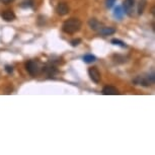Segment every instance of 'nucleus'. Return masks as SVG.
Instances as JSON below:
<instances>
[{"instance_id":"f257e3e1","label":"nucleus","mask_w":155,"mask_h":155,"mask_svg":"<svg viewBox=\"0 0 155 155\" xmlns=\"http://www.w3.org/2000/svg\"><path fill=\"white\" fill-rule=\"evenodd\" d=\"M81 25H82V23L78 18H69V19H67L66 21H64V23L62 25V29L64 33L69 34H73L80 31Z\"/></svg>"},{"instance_id":"f03ea898","label":"nucleus","mask_w":155,"mask_h":155,"mask_svg":"<svg viewBox=\"0 0 155 155\" xmlns=\"http://www.w3.org/2000/svg\"><path fill=\"white\" fill-rule=\"evenodd\" d=\"M155 82V75L154 72L152 71L151 73H148L146 75H139L133 80V83L137 85H142V86H151Z\"/></svg>"},{"instance_id":"7ed1b4c3","label":"nucleus","mask_w":155,"mask_h":155,"mask_svg":"<svg viewBox=\"0 0 155 155\" xmlns=\"http://www.w3.org/2000/svg\"><path fill=\"white\" fill-rule=\"evenodd\" d=\"M25 69L29 73V75H31V76L38 75L40 72L39 64H38V62H36V61H34V60H29L25 63Z\"/></svg>"},{"instance_id":"20e7f679","label":"nucleus","mask_w":155,"mask_h":155,"mask_svg":"<svg viewBox=\"0 0 155 155\" xmlns=\"http://www.w3.org/2000/svg\"><path fill=\"white\" fill-rule=\"evenodd\" d=\"M134 5H135V0H124L123 2V10L127 15L132 17L134 15Z\"/></svg>"},{"instance_id":"39448f33","label":"nucleus","mask_w":155,"mask_h":155,"mask_svg":"<svg viewBox=\"0 0 155 155\" xmlns=\"http://www.w3.org/2000/svg\"><path fill=\"white\" fill-rule=\"evenodd\" d=\"M88 75H89L90 79L94 83H100L101 76H100V72L98 71V69L97 67H90L88 69Z\"/></svg>"},{"instance_id":"423d86ee","label":"nucleus","mask_w":155,"mask_h":155,"mask_svg":"<svg viewBox=\"0 0 155 155\" xmlns=\"http://www.w3.org/2000/svg\"><path fill=\"white\" fill-rule=\"evenodd\" d=\"M43 72H45L48 76H54L58 73V69L55 65H53V64H47V65L43 68Z\"/></svg>"},{"instance_id":"0eeeda50","label":"nucleus","mask_w":155,"mask_h":155,"mask_svg":"<svg viewBox=\"0 0 155 155\" xmlns=\"http://www.w3.org/2000/svg\"><path fill=\"white\" fill-rule=\"evenodd\" d=\"M56 12L59 15H66L69 12V6L67 3L65 2H62V3H59L57 6H56Z\"/></svg>"},{"instance_id":"6e6552de","label":"nucleus","mask_w":155,"mask_h":155,"mask_svg":"<svg viewBox=\"0 0 155 155\" xmlns=\"http://www.w3.org/2000/svg\"><path fill=\"white\" fill-rule=\"evenodd\" d=\"M88 25H89V28H91L92 31H98L103 26V23H101L100 21H98L97 18H90V19L88 20Z\"/></svg>"},{"instance_id":"1a4fd4ad","label":"nucleus","mask_w":155,"mask_h":155,"mask_svg":"<svg viewBox=\"0 0 155 155\" xmlns=\"http://www.w3.org/2000/svg\"><path fill=\"white\" fill-rule=\"evenodd\" d=\"M103 94L105 95H117L119 94V90L115 86L112 85H106L103 88Z\"/></svg>"},{"instance_id":"9d476101","label":"nucleus","mask_w":155,"mask_h":155,"mask_svg":"<svg viewBox=\"0 0 155 155\" xmlns=\"http://www.w3.org/2000/svg\"><path fill=\"white\" fill-rule=\"evenodd\" d=\"M98 34H101L103 37H106V36H111V34H114L116 33V28H112V26H103L100 31H97Z\"/></svg>"},{"instance_id":"9b49d317","label":"nucleus","mask_w":155,"mask_h":155,"mask_svg":"<svg viewBox=\"0 0 155 155\" xmlns=\"http://www.w3.org/2000/svg\"><path fill=\"white\" fill-rule=\"evenodd\" d=\"M1 17L3 18L5 21H12L15 19V13L12 10H4L1 13Z\"/></svg>"},{"instance_id":"f8f14e48","label":"nucleus","mask_w":155,"mask_h":155,"mask_svg":"<svg viewBox=\"0 0 155 155\" xmlns=\"http://www.w3.org/2000/svg\"><path fill=\"white\" fill-rule=\"evenodd\" d=\"M125 12L124 10H123V7L120 6V5H118L116 8L114 9V16L117 18V19H122L123 16H124Z\"/></svg>"},{"instance_id":"ddd939ff","label":"nucleus","mask_w":155,"mask_h":155,"mask_svg":"<svg viewBox=\"0 0 155 155\" xmlns=\"http://www.w3.org/2000/svg\"><path fill=\"white\" fill-rule=\"evenodd\" d=\"M146 5H147V0H140V1H139V3H138V9H137L139 15L143 14L144 10H145Z\"/></svg>"},{"instance_id":"4468645a","label":"nucleus","mask_w":155,"mask_h":155,"mask_svg":"<svg viewBox=\"0 0 155 155\" xmlns=\"http://www.w3.org/2000/svg\"><path fill=\"white\" fill-rule=\"evenodd\" d=\"M83 60H84V62L85 63H93L95 60H97V57H95L94 55H92V54H86V55H84L83 56Z\"/></svg>"},{"instance_id":"2eb2a0df","label":"nucleus","mask_w":155,"mask_h":155,"mask_svg":"<svg viewBox=\"0 0 155 155\" xmlns=\"http://www.w3.org/2000/svg\"><path fill=\"white\" fill-rule=\"evenodd\" d=\"M34 4V0H23L21 2V7L22 8H31Z\"/></svg>"},{"instance_id":"dca6fc26","label":"nucleus","mask_w":155,"mask_h":155,"mask_svg":"<svg viewBox=\"0 0 155 155\" xmlns=\"http://www.w3.org/2000/svg\"><path fill=\"white\" fill-rule=\"evenodd\" d=\"M111 43L113 45H116V46H120V47H122V48H127L126 43H124V42L121 41V40H119V39H113L111 41Z\"/></svg>"},{"instance_id":"f3484780","label":"nucleus","mask_w":155,"mask_h":155,"mask_svg":"<svg viewBox=\"0 0 155 155\" xmlns=\"http://www.w3.org/2000/svg\"><path fill=\"white\" fill-rule=\"evenodd\" d=\"M117 0H106V8H112V7L114 6V4L116 3Z\"/></svg>"},{"instance_id":"a211bd4d","label":"nucleus","mask_w":155,"mask_h":155,"mask_svg":"<svg viewBox=\"0 0 155 155\" xmlns=\"http://www.w3.org/2000/svg\"><path fill=\"white\" fill-rule=\"evenodd\" d=\"M80 43H81V39H75V40H72L70 44H71L72 47H77Z\"/></svg>"},{"instance_id":"6ab92c4d","label":"nucleus","mask_w":155,"mask_h":155,"mask_svg":"<svg viewBox=\"0 0 155 155\" xmlns=\"http://www.w3.org/2000/svg\"><path fill=\"white\" fill-rule=\"evenodd\" d=\"M5 71H6L8 74H11L13 72V67L11 65H6L5 66Z\"/></svg>"},{"instance_id":"aec40b11","label":"nucleus","mask_w":155,"mask_h":155,"mask_svg":"<svg viewBox=\"0 0 155 155\" xmlns=\"http://www.w3.org/2000/svg\"><path fill=\"white\" fill-rule=\"evenodd\" d=\"M14 0H0V2L1 3H3V4H9V3H11V2H13Z\"/></svg>"}]
</instances>
